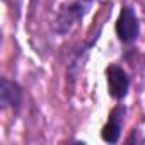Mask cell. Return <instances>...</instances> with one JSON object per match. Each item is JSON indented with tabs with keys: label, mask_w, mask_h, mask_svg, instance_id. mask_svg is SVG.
<instances>
[{
	"label": "cell",
	"mask_w": 145,
	"mask_h": 145,
	"mask_svg": "<svg viewBox=\"0 0 145 145\" xmlns=\"http://www.w3.org/2000/svg\"><path fill=\"white\" fill-rule=\"evenodd\" d=\"M91 5H92V0H75L74 4L63 7L53 24V29L58 34H65V33L72 31L74 26H77L84 19V16L87 14Z\"/></svg>",
	"instance_id": "obj_1"
},
{
	"label": "cell",
	"mask_w": 145,
	"mask_h": 145,
	"mask_svg": "<svg viewBox=\"0 0 145 145\" xmlns=\"http://www.w3.org/2000/svg\"><path fill=\"white\" fill-rule=\"evenodd\" d=\"M0 103L2 108H17L21 103V87L16 82H10L7 79H2V87H0Z\"/></svg>",
	"instance_id": "obj_5"
},
{
	"label": "cell",
	"mask_w": 145,
	"mask_h": 145,
	"mask_svg": "<svg viewBox=\"0 0 145 145\" xmlns=\"http://www.w3.org/2000/svg\"><path fill=\"white\" fill-rule=\"evenodd\" d=\"M106 77H108V91L114 99H123L128 94L130 79L126 72L120 68L118 65H109L106 68Z\"/></svg>",
	"instance_id": "obj_3"
},
{
	"label": "cell",
	"mask_w": 145,
	"mask_h": 145,
	"mask_svg": "<svg viewBox=\"0 0 145 145\" xmlns=\"http://www.w3.org/2000/svg\"><path fill=\"white\" fill-rule=\"evenodd\" d=\"M123 116H125V108L118 106L111 111L109 114V120L108 123L104 125L103 131H101V137L104 142H109V143H114L118 142L120 138V133H121V125H123Z\"/></svg>",
	"instance_id": "obj_4"
},
{
	"label": "cell",
	"mask_w": 145,
	"mask_h": 145,
	"mask_svg": "<svg viewBox=\"0 0 145 145\" xmlns=\"http://www.w3.org/2000/svg\"><path fill=\"white\" fill-rule=\"evenodd\" d=\"M140 33V26H138V19L133 14V10L130 7H123L118 21H116V34L123 43H131L137 39Z\"/></svg>",
	"instance_id": "obj_2"
}]
</instances>
